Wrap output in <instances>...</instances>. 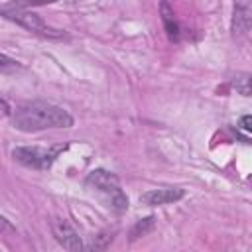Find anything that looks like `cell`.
I'll list each match as a JSON object with an SVG mask.
<instances>
[{
    "label": "cell",
    "instance_id": "6da1fadb",
    "mask_svg": "<svg viewBox=\"0 0 252 252\" xmlns=\"http://www.w3.org/2000/svg\"><path fill=\"white\" fill-rule=\"evenodd\" d=\"M12 124L22 132H37L45 128H69L73 118L61 106L45 100H32L20 104L12 112Z\"/></svg>",
    "mask_w": 252,
    "mask_h": 252
},
{
    "label": "cell",
    "instance_id": "7a4b0ae2",
    "mask_svg": "<svg viewBox=\"0 0 252 252\" xmlns=\"http://www.w3.org/2000/svg\"><path fill=\"white\" fill-rule=\"evenodd\" d=\"M89 185L106 201L108 207H112L116 211L128 209V199L122 193V189L118 185V179L112 173H108L104 169H96L89 175Z\"/></svg>",
    "mask_w": 252,
    "mask_h": 252
},
{
    "label": "cell",
    "instance_id": "3957f363",
    "mask_svg": "<svg viewBox=\"0 0 252 252\" xmlns=\"http://www.w3.org/2000/svg\"><path fill=\"white\" fill-rule=\"evenodd\" d=\"M0 14H2L4 18H8V20L16 22L18 26H22V28H26V30H30V32H35V33H39V35H45V37H59V35H61L59 30H53L51 26H47V24H45L37 14H33V12H26V10H22V8H2Z\"/></svg>",
    "mask_w": 252,
    "mask_h": 252
},
{
    "label": "cell",
    "instance_id": "277c9868",
    "mask_svg": "<svg viewBox=\"0 0 252 252\" xmlns=\"http://www.w3.org/2000/svg\"><path fill=\"white\" fill-rule=\"evenodd\" d=\"M59 148L55 150H47V148H37V146H32V148H16L12 152L14 159L28 165V167H33V169H47L51 165V161L55 159V154H57Z\"/></svg>",
    "mask_w": 252,
    "mask_h": 252
},
{
    "label": "cell",
    "instance_id": "5b68a950",
    "mask_svg": "<svg viewBox=\"0 0 252 252\" xmlns=\"http://www.w3.org/2000/svg\"><path fill=\"white\" fill-rule=\"evenodd\" d=\"M53 234L57 238V242L67 248V250H81L83 244H81V238L79 234L75 232V228L65 220V219H57L53 222Z\"/></svg>",
    "mask_w": 252,
    "mask_h": 252
},
{
    "label": "cell",
    "instance_id": "8992f818",
    "mask_svg": "<svg viewBox=\"0 0 252 252\" xmlns=\"http://www.w3.org/2000/svg\"><path fill=\"white\" fill-rule=\"evenodd\" d=\"M183 197V189H152L140 197L146 205H167L173 201H179Z\"/></svg>",
    "mask_w": 252,
    "mask_h": 252
},
{
    "label": "cell",
    "instance_id": "52a82bcc",
    "mask_svg": "<svg viewBox=\"0 0 252 252\" xmlns=\"http://www.w3.org/2000/svg\"><path fill=\"white\" fill-rule=\"evenodd\" d=\"M161 18H163V24H165V30H167V35H169V39H177V35H179V30H177V24H175V20H173V10L169 8V4L163 0L161 2Z\"/></svg>",
    "mask_w": 252,
    "mask_h": 252
},
{
    "label": "cell",
    "instance_id": "ba28073f",
    "mask_svg": "<svg viewBox=\"0 0 252 252\" xmlns=\"http://www.w3.org/2000/svg\"><path fill=\"white\" fill-rule=\"evenodd\" d=\"M154 226V219L152 217H148V219H144L142 222H138L136 226H134V230H132V238H138V236H144L150 228Z\"/></svg>",
    "mask_w": 252,
    "mask_h": 252
},
{
    "label": "cell",
    "instance_id": "9c48e42d",
    "mask_svg": "<svg viewBox=\"0 0 252 252\" xmlns=\"http://www.w3.org/2000/svg\"><path fill=\"white\" fill-rule=\"evenodd\" d=\"M57 0H16L6 8H28V6H43V4H51Z\"/></svg>",
    "mask_w": 252,
    "mask_h": 252
},
{
    "label": "cell",
    "instance_id": "30bf717a",
    "mask_svg": "<svg viewBox=\"0 0 252 252\" xmlns=\"http://www.w3.org/2000/svg\"><path fill=\"white\" fill-rule=\"evenodd\" d=\"M14 232H16V228L10 224V220L0 215V234H14Z\"/></svg>",
    "mask_w": 252,
    "mask_h": 252
},
{
    "label": "cell",
    "instance_id": "8fae6325",
    "mask_svg": "<svg viewBox=\"0 0 252 252\" xmlns=\"http://www.w3.org/2000/svg\"><path fill=\"white\" fill-rule=\"evenodd\" d=\"M18 61H14L12 57H8V55H2L0 53V67H14Z\"/></svg>",
    "mask_w": 252,
    "mask_h": 252
},
{
    "label": "cell",
    "instance_id": "7c38bea8",
    "mask_svg": "<svg viewBox=\"0 0 252 252\" xmlns=\"http://www.w3.org/2000/svg\"><path fill=\"white\" fill-rule=\"evenodd\" d=\"M8 114H10L8 102H6V100H0V118H4V116H8Z\"/></svg>",
    "mask_w": 252,
    "mask_h": 252
},
{
    "label": "cell",
    "instance_id": "4fadbf2b",
    "mask_svg": "<svg viewBox=\"0 0 252 252\" xmlns=\"http://www.w3.org/2000/svg\"><path fill=\"white\" fill-rule=\"evenodd\" d=\"M250 124H252V118H250L248 114H246V116H242V130L250 132V130H252V126H250Z\"/></svg>",
    "mask_w": 252,
    "mask_h": 252
}]
</instances>
